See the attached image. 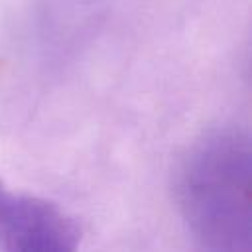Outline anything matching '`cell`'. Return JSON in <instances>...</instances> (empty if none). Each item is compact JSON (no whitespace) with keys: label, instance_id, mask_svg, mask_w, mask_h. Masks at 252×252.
Wrapping results in <instances>:
<instances>
[{"label":"cell","instance_id":"1","mask_svg":"<svg viewBox=\"0 0 252 252\" xmlns=\"http://www.w3.org/2000/svg\"><path fill=\"white\" fill-rule=\"evenodd\" d=\"M173 195L191 238L217 252H244L252 240V150L234 124L201 132L183 152Z\"/></svg>","mask_w":252,"mask_h":252},{"label":"cell","instance_id":"2","mask_svg":"<svg viewBox=\"0 0 252 252\" xmlns=\"http://www.w3.org/2000/svg\"><path fill=\"white\" fill-rule=\"evenodd\" d=\"M81 238L79 222L61 207L14 191L0 179L2 252H73Z\"/></svg>","mask_w":252,"mask_h":252}]
</instances>
